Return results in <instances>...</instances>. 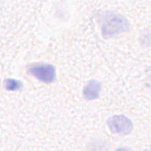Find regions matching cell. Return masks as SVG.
Masks as SVG:
<instances>
[{"instance_id": "1", "label": "cell", "mask_w": 151, "mask_h": 151, "mask_svg": "<svg viewBox=\"0 0 151 151\" xmlns=\"http://www.w3.org/2000/svg\"><path fill=\"white\" fill-rule=\"evenodd\" d=\"M102 35L105 38L112 37L114 35L128 32L129 23L125 17L113 12H104L99 15Z\"/></svg>"}, {"instance_id": "2", "label": "cell", "mask_w": 151, "mask_h": 151, "mask_svg": "<svg viewBox=\"0 0 151 151\" xmlns=\"http://www.w3.org/2000/svg\"><path fill=\"white\" fill-rule=\"evenodd\" d=\"M28 73L45 83H53L56 78L55 67L50 64H43V63L32 64L28 68Z\"/></svg>"}, {"instance_id": "3", "label": "cell", "mask_w": 151, "mask_h": 151, "mask_svg": "<svg viewBox=\"0 0 151 151\" xmlns=\"http://www.w3.org/2000/svg\"><path fill=\"white\" fill-rule=\"evenodd\" d=\"M107 126L113 134H129L132 131V122L124 115H115L107 120Z\"/></svg>"}, {"instance_id": "4", "label": "cell", "mask_w": 151, "mask_h": 151, "mask_svg": "<svg viewBox=\"0 0 151 151\" xmlns=\"http://www.w3.org/2000/svg\"><path fill=\"white\" fill-rule=\"evenodd\" d=\"M101 91V83L96 80H91L86 83L83 90V95L86 100H94L98 98Z\"/></svg>"}, {"instance_id": "5", "label": "cell", "mask_w": 151, "mask_h": 151, "mask_svg": "<svg viewBox=\"0 0 151 151\" xmlns=\"http://www.w3.org/2000/svg\"><path fill=\"white\" fill-rule=\"evenodd\" d=\"M5 88L9 91H15V90H19L22 87L23 83L20 81L14 80V78H6L4 81Z\"/></svg>"}, {"instance_id": "6", "label": "cell", "mask_w": 151, "mask_h": 151, "mask_svg": "<svg viewBox=\"0 0 151 151\" xmlns=\"http://www.w3.org/2000/svg\"><path fill=\"white\" fill-rule=\"evenodd\" d=\"M115 151H132L129 148H127V147H119V148H117Z\"/></svg>"}, {"instance_id": "7", "label": "cell", "mask_w": 151, "mask_h": 151, "mask_svg": "<svg viewBox=\"0 0 151 151\" xmlns=\"http://www.w3.org/2000/svg\"><path fill=\"white\" fill-rule=\"evenodd\" d=\"M150 80H151V76H150Z\"/></svg>"}]
</instances>
